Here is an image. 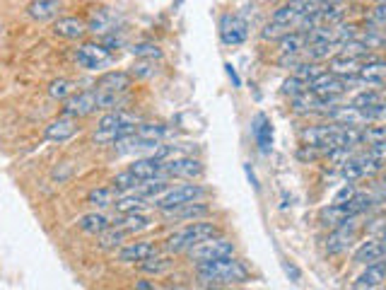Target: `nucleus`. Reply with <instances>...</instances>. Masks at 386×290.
Segmentation results:
<instances>
[{"instance_id": "25", "label": "nucleus", "mask_w": 386, "mask_h": 290, "mask_svg": "<svg viewBox=\"0 0 386 290\" xmlns=\"http://www.w3.org/2000/svg\"><path fill=\"white\" fill-rule=\"evenodd\" d=\"M111 225L121 227V230H126L128 234H135V232H142L145 227H150V218H147V215H142V211H138V213H121V218L111 220Z\"/></svg>"}, {"instance_id": "32", "label": "nucleus", "mask_w": 386, "mask_h": 290, "mask_svg": "<svg viewBox=\"0 0 386 290\" xmlns=\"http://www.w3.org/2000/svg\"><path fill=\"white\" fill-rule=\"evenodd\" d=\"M130 53H133L135 58H147V61L162 58V48L157 44H150V41H140V44H133Z\"/></svg>"}, {"instance_id": "35", "label": "nucleus", "mask_w": 386, "mask_h": 290, "mask_svg": "<svg viewBox=\"0 0 386 290\" xmlns=\"http://www.w3.org/2000/svg\"><path fill=\"white\" fill-rule=\"evenodd\" d=\"M155 73H157L155 61H147V58H138V63H133V68H130V76L133 78H152Z\"/></svg>"}, {"instance_id": "42", "label": "nucleus", "mask_w": 386, "mask_h": 290, "mask_svg": "<svg viewBox=\"0 0 386 290\" xmlns=\"http://www.w3.org/2000/svg\"><path fill=\"white\" fill-rule=\"evenodd\" d=\"M377 3H386V0H377Z\"/></svg>"}, {"instance_id": "18", "label": "nucleus", "mask_w": 386, "mask_h": 290, "mask_svg": "<svg viewBox=\"0 0 386 290\" xmlns=\"http://www.w3.org/2000/svg\"><path fill=\"white\" fill-rule=\"evenodd\" d=\"M116 15L107 8L102 10H95L90 15V20H87V32L97 34V36H107V34H114L116 32Z\"/></svg>"}, {"instance_id": "17", "label": "nucleus", "mask_w": 386, "mask_h": 290, "mask_svg": "<svg viewBox=\"0 0 386 290\" xmlns=\"http://www.w3.org/2000/svg\"><path fill=\"white\" fill-rule=\"evenodd\" d=\"M51 29L56 36H61V39L78 41L87 34V22L80 20V17H58Z\"/></svg>"}, {"instance_id": "1", "label": "nucleus", "mask_w": 386, "mask_h": 290, "mask_svg": "<svg viewBox=\"0 0 386 290\" xmlns=\"http://www.w3.org/2000/svg\"><path fill=\"white\" fill-rule=\"evenodd\" d=\"M196 276L203 286H213V288L239 286V283H246L251 279L246 264L234 259V254L225 259H215V261L196 264Z\"/></svg>"}, {"instance_id": "21", "label": "nucleus", "mask_w": 386, "mask_h": 290, "mask_svg": "<svg viewBox=\"0 0 386 290\" xmlns=\"http://www.w3.org/2000/svg\"><path fill=\"white\" fill-rule=\"evenodd\" d=\"M61 12V0H32L27 8V15L36 22H48L53 17H58Z\"/></svg>"}, {"instance_id": "31", "label": "nucleus", "mask_w": 386, "mask_h": 290, "mask_svg": "<svg viewBox=\"0 0 386 290\" xmlns=\"http://www.w3.org/2000/svg\"><path fill=\"white\" fill-rule=\"evenodd\" d=\"M323 73L321 63H316V61H304V63H300L292 71V76H297L300 80H304V83H311V80H316Z\"/></svg>"}, {"instance_id": "3", "label": "nucleus", "mask_w": 386, "mask_h": 290, "mask_svg": "<svg viewBox=\"0 0 386 290\" xmlns=\"http://www.w3.org/2000/svg\"><path fill=\"white\" fill-rule=\"evenodd\" d=\"M217 234H222V230L215 223H203V220H191L186 223L182 230H177L174 234H169L165 242V249L169 254H182V252L193 249L196 244L205 242V239H213Z\"/></svg>"}, {"instance_id": "10", "label": "nucleus", "mask_w": 386, "mask_h": 290, "mask_svg": "<svg viewBox=\"0 0 386 290\" xmlns=\"http://www.w3.org/2000/svg\"><path fill=\"white\" fill-rule=\"evenodd\" d=\"M249 36V24L244 17L239 15H225L220 20V39L227 46H239L244 44Z\"/></svg>"}, {"instance_id": "8", "label": "nucleus", "mask_w": 386, "mask_h": 290, "mask_svg": "<svg viewBox=\"0 0 386 290\" xmlns=\"http://www.w3.org/2000/svg\"><path fill=\"white\" fill-rule=\"evenodd\" d=\"M95 112H102V107H99V90L97 88H90V90H83V92L71 95L63 102V109H61V114L75 116V119H83V116H90Z\"/></svg>"}, {"instance_id": "20", "label": "nucleus", "mask_w": 386, "mask_h": 290, "mask_svg": "<svg viewBox=\"0 0 386 290\" xmlns=\"http://www.w3.org/2000/svg\"><path fill=\"white\" fill-rule=\"evenodd\" d=\"M251 133L256 138V145L261 152H271L273 147V123L266 114H256L251 121Z\"/></svg>"}, {"instance_id": "12", "label": "nucleus", "mask_w": 386, "mask_h": 290, "mask_svg": "<svg viewBox=\"0 0 386 290\" xmlns=\"http://www.w3.org/2000/svg\"><path fill=\"white\" fill-rule=\"evenodd\" d=\"M78 119L75 116H68V114H61L58 119L51 121L46 126V131H43V135H46V140H51V143H66V140H71L73 135L78 133Z\"/></svg>"}, {"instance_id": "13", "label": "nucleus", "mask_w": 386, "mask_h": 290, "mask_svg": "<svg viewBox=\"0 0 386 290\" xmlns=\"http://www.w3.org/2000/svg\"><path fill=\"white\" fill-rule=\"evenodd\" d=\"M386 283V259L382 261H375V264H367L362 274L353 281V288L355 290H372V288H379Z\"/></svg>"}, {"instance_id": "9", "label": "nucleus", "mask_w": 386, "mask_h": 290, "mask_svg": "<svg viewBox=\"0 0 386 290\" xmlns=\"http://www.w3.org/2000/svg\"><path fill=\"white\" fill-rule=\"evenodd\" d=\"M355 237H358V223H355V218H348L345 223L335 225L333 232L326 237V252L328 254H343L353 247Z\"/></svg>"}, {"instance_id": "40", "label": "nucleus", "mask_w": 386, "mask_h": 290, "mask_svg": "<svg viewBox=\"0 0 386 290\" xmlns=\"http://www.w3.org/2000/svg\"><path fill=\"white\" fill-rule=\"evenodd\" d=\"M225 68H227V76H229V78H232V83H234V88H239V85H241V80H239V76H236V71H234V68H232V63H227Z\"/></svg>"}, {"instance_id": "34", "label": "nucleus", "mask_w": 386, "mask_h": 290, "mask_svg": "<svg viewBox=\"0 0 386 290\" xmlns=\"http://www.w3.org/2000/svg\"><path fill=\"white\" fill-rule=\"evenodd\" d=\"M307 90H309V83H304V80H300L297 76H290L283 83V95H288V97H297V95H302V92H307Z\"/></svg>"}, {"instance_id": "4", "label": "nucleus", "mask_w": 386, "mask_h": 290, "mask_svg": "<svg viewBox=\"0 0 386 290\" xmlns=\"http://www.w3.org/2000/svg\"><path fill=\"white\" fill-rule=\"evenodd\" d=\"M203 199H208V189H205L203 184H182V187L167 189L165 194L152 201V206L157 208V211H169V208L182 206V203L203 201Z\"/></svg>"}, {"instance_id": "41", "label": "nucleus", "mask_w": 386, "mask_h": 290, "mask_svg": "<svg viewBox=\"0 0 386 290\" xmlns=\"http://www.w3.org/2000/svg\"><path fill=\"white\" fill-rule=\"evenodd\" d=\"M135 288H138V290H152L155 286H152V283H147V281H138V283H135Z\"/></svg>"}, {"instance_id": "27", "label": "nucleus", "mask_w": 386, "mask_h": 290, "mask_svg": "<svg viewBox=\"0 0 386 290\" xmlns=\"http://www.w3.org/2000/svg\"><path fill=\"white\" fill-rule=\"evenodd\" d=\"M309 46V36L307 32H290L278 39L280 53H302Z\"/></svg>"}, {"instance_id": "14", "label": "nucleus", "mask_w": 386, "mask_h": 290, "mask_svg": "<svg viewBox=\"0 0 386 290\" xmlns=\"http://www.w3.org/2000/svg\"><path fill=\"white\" fill-rule=\"evenodd\" d=\"M152 254H157V244L142 239V242H128V244L118 247L116 259L121 264H140L142 259H147V257H152Z\"/></svg>"}, {"instance_id": "29", "label": "nucleus", "mask_w": 386, "mask_h": 290, "mask_svg": "<svg viewBox=\"0 0 386 290\" xmlns=\"http://www.w3.org/2000/svg\"><path fill=\"white\" fill-rule=\"evenodd\" d=\"M130 237V234L126 230H121V227H116V225H111L109 230H104L102 234H99V247L102 249H118V247H123L126 244V239Z\"/></svg>"}, {"instance_id": "19", "label": "nucleus", "mask_w": 386, "mask_h": 290, "mask_svg": "<svg viewBox=\"0 0 386 290\" xmlns=\"http://www.w3.org/2000/svg\"><path fill=\"white\" fill-rule=\"evenodd\" d=\"M358 78L362 80L365 88H375V85H384L386 83V61L382 58H372L365 61L362 68H360Z\"/></svg>"}, {"instance_id": "23", "label": "nucleus", "mask_w": 386, "mask_h": 290, "mask_svg": "<svg viewBox=\"0 0 386 290\" xmlns=\"http://www.w3.org/2000/svg\"><path fill=\"white\" fill-rule=\"evenodd\" d=\"M360 68H362V61L343 56V53H335V56H331V61H328V71L340 78H355L360 73Z\"/></svg>"}, {"instance_id": "6", "label": "nucleus", "mask_w": 386, "mask_h": 290, "mask_svg": "<svg viewBox=\"0 0 386 290\" xmlns=\"http://www.w3.org/2000/svg\"><path fill=\"white\" fill-rule=\"evenodd\" d=\"M193 264H205V261H215V259H225L234 254V244L225 239L222 234H217L213 239H205V242L196 244L193 249L186 252Z\"/></svg>"}, {"instance_id": "22", "label": "nucleus", "mask_w": 386, "mask_h": 290, "mask_svg": "<svg viewBox=\"0 0 386 290\" xmlns=\"http://www.w3.org/2000/svg\"><path fill=\"white\" fill-rule=\"evenodd\" d=\"M172 269H174V259L167 254H152L138 264L140 274H147V276H165L169 274Z\"/></svg>"}, {"instance_id": "30", "label": "nucleus", "mask_w": 386, "mask_h": 290, "mask_svg": "<svg viewBox=\"0 0 386 290\" xmlns=\"http://www.w3.org/2000/svg\"><path fill=\"white\" fill-rule=\"evenodd\" d=\"M71 95H75V83H73V80L58 78V80H53V83L48 85V97H51V100L66 102Z\"/></svg>"}, {"instance_id": "16", "label": "nucleus", "mask_w": 386, "mask_h": 290, "mask_svg": "<svg viewBox=\"0 0 386 290\" xmlns=\"http://www.w3.org/2000/svg\"><path fill=\"white\" fill-rule=\"evenodd\" d=\"M95 88L104 92H114V95H126L133 88V76L126 71H109L95 83Z\"/></svg>"}, {"instance_id": "7", "label": "nucleus", "mask_w": 386, "mask_h": 290, "mask_svg": "<svg viewBox=\"0 0 386 290\" xmlns=\"http://www.w3.org/2000/svg\"><path fill=\"white\" fill-rule=\"evenodd\" d=\"M203 162L198 157H191V155H174V157H167L165 160V170L162 175L167 179H201L203 177Z\"/></svg>"}, {"instance_id": "28", "label": "nucleus", "mask_w": 386, "mask_h": 290, "mask_svg": "<svg viewBox=\"0 0 386 290\" xmlns=\"http://www.w3.org/2000/svg\"><path fill=\"white\" fill-rule=\"evenodd\" d=\"M118 199V189L116 187H99V189H92L87 194V203L95 208H109L114 206V201Z\"/></svg>"}, {"instance_id": "36", "label": "nucleus", "mask_w": 386, "mask_h": 290, "mask_svg": "<svg viewBox=\"0 0 386 290\" xmlns=\"http://www.w3.org/2000/svg\"><path fill=\"white\" fill-rule=\"evenodd\" d=\"M379 140H386V126H362V143L375 145Z\"/></svg>"}, {"instance_id": "11", "label": "nucleus", "mask_w": 386, "mask_h": 290, "mask_svg": "<svg viewBox=\"0 0 386 290\" xmlns=\"http://www.w3.org/2000/svg\"><path fill=\"white\" fill-rule=\"evenodd\" d=\"M165 220H174V223H184V220H203L210 215V206L203 201H191V203H182V206H174L169 211H160Z\"/></svg>"}, {"instance_id": "24", "label": "nucleus", "mask_w": 386, "mask_h": 290, "mask_svg": "<svg viewBox=\"0 0 386 290\" xmlns=\"http://www.w3.org/2000/svg\"><path fill=\"white\" fill-rule=\"evenodd\" d=\"M109 227H111V220L104 213H97V211L78 218V230H83L85 234H95V237H99V234L104 230H109Z\"/></svg>"}, {"instance_id": "33", "label": "nucleus", "mask_w": 386, "mask_h": 290, "mask_svg": "<svg viewBox=\"0 0 386 290\" xmlns=\"http://www.w3.org/2000/svg\"><path fill=\"white\" fill-rule=\"evenodd\" d=\"M379 102H384V100L377 90H365V92H360V95H355V100L350 104L358 109H370V107H377Z\"/></svg>"}, {"instance_id": "2", "label": "nucleus", "mask_w": 386, "mask_h": 290, "mask_svg": "<svg viewBox=\"0 0 386 290\" xmlns=\"http://www.w3.org/2000/svg\"><path fill=\"white\" fill-rule=\"evenodd\" d=\"M140 119L135 114H128L123 109H111L109 114H104L97 123L95 131V143L99 145H114L116 140L126 138L138 128Z\"/></svg>"}, {"instance_id": "37", "label": "nucleus", "mask_w": 386, "mask_h": 290, "mask_svg": "<svg viewBox=\"0 0 386 290\" xmlns=\"http://www.w3.org/2000/svg\"><path fill=\"white\" fill-rule=\"evenodd\" d=\"M285 274H288L290 279L295 281V283H300V279H302L300 269H297V266H295V264H292V261H285Z\"/></svg>"}, {"instance_id": "15", "label": "nucleus", "mask_w": 386, "mask_h": 290, "mask_svg": "<svg viewBox=\"0 0 386 290\" xmlns=\"http://www.w3.org/2000/svg\"><path fill=\"white\" fill-rule=\"evenodd\" d=\"M382 259H386V237L367 239V242L360 244L358 252L353 254V261L362 264V266H367V264H375V261H382Z\"/></svg>"}, {"instance_id": "38", "label": "nucleus", "mask_w": 386, "mask_h": 290, "mask_svg": "<svg viewBox=\"0 0 386 290\" xmlns=\"http://www.w3.org/2000/svg\"><path fill=\"white\" fill-rule=\"evenodd\" d=\"M355 194V189H353V184H345V187L343 189H340L338 191V194H335V199L333 201H348V199H350V196Z\"/></svg>"}, {"instance_id": "26", "label": "nucleus", "mask_w": 386, "mask_h": 290, "mask_svg": "<svg viewBox=\"0 0 386 290\" xmlns=\"http://www.w3.org/2000/svg\"><path fill=\"white\" fill-rule=\"evenodd\" d=\"M147 203L150 201H147L145 196L135 194V191H128V194L118 196L114 201V208H116V213H138V211H145Z\"/></svg>"}, {"instance_id": "5", "label": "nucleus", "mask_w": 386, "mask_h": 290, "mask_svg": "<svg viewBox=\"0 0 386 290\" xmlns=\"http://www.w3.org/2000/svg\"><path fill=\"white\" fill-rule=\"evenodd\" d=\"M75 61L85 71H104L114 63V53L102 41H87L75 51Z\"/></svg>"}, {"instance_id": "39", "label": "nucleus", "mask_w": 386, "mask_h": 290, "mask_svg": "<svg viewBox=\"0 0 386 290\" xmlns=\"http://www.w3.org/2000/svg\"><path fill=\"white\" fill-rule=\"evenodd\" d=\"M244 172H246V177H249V182H251V187H254V189H259V179H256V175H254V170H251V165H244Z\"/></svg>"}]
</instances>
